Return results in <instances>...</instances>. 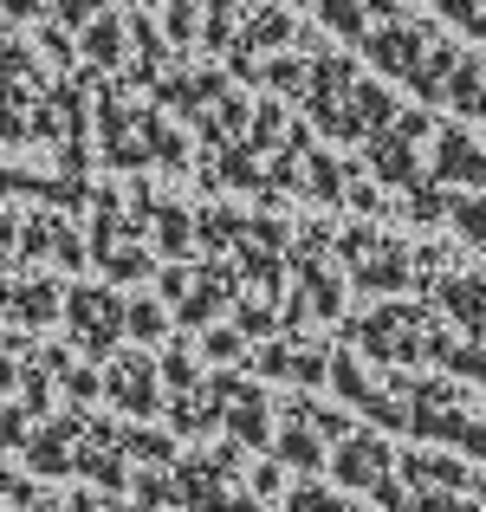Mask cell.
Instances as JSON below:
<instances>
[{"mask_svg": "<svg viewBox=\"0 0 486 512\" xmlns=\"http://www.w3.org/2000/svg\"><path fill=\"white\" fill-rule=\"evenodd\" d=\"M415 512H486V480L454 461H409Z\"/></svg>", "mask_w": 486, "mask_h": 512, "instance_id": "6da1fadb", "label": "cell"}, {"mask_svg": "<svg viewBox=\"0 0 486 512\" xmlns=\"http://www.w3.org/2000/svg\"><path fill=\"white\" fill-rule=\"evenodd\" d=\"M292 512H350V506H337L331 493H292Z\"/></svg>", "mask_w": 486, "mask_h": 512, "instance_id": "7a4b0ae2", "label": "cell"}]
</instances>
